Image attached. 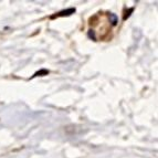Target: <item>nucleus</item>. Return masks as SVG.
I'll return each mask as SVG.
<instances>
[{
	"label": "nucleus",
	"instance_id": "obj_1",
	"mask_svg": "<svg viewBox=\"0 0 158 158\" xmlns=\"http://www.w3.org/2000/svg\"><path fill=\"white\" fill-rule=\"evenodd\" d=\"M74 11H75V9H70V10H66V11H61V12H59L58 15H56V16H52V18H56V17H60V16H64V15H71V13H73Z\"/></svg>",
	"mask_w": 158,
	"mask_h": 158
}]
</instances>
